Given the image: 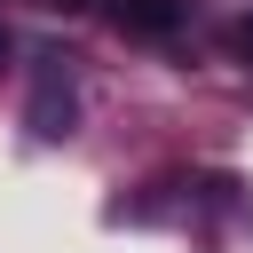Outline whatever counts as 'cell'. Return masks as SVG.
<instances>
[{"label": "cell", "instance_id": "1", "mask_svg": "<svg viewBox=\"0 0 253 253\" xmlns=\"http://www.w3.org/2000/svg\"><path fill=\"white\" fill-rule=\"evenodd\" d=\"M111 24L126 40H174L182 32V0H111Z\"/></svg>", "mask_w": 253, "mask_h": 253}, {"label": "cell", "instance_id": "4", "mask_svg": "<svg viewBox=\"0 0 253 253\" xmlns=\"http://www.w3.org/2000/svg\"><path fill=\"white\" fill-rule=\"evenodd\" d=\"M0 63H8V32H0Z\"/></svg>", "mask_w": 253, "mask_h": 253}, {"label": "cell", "instance_id": "3", "mask_svg": "<svg viewBox=\"0 0 253 253\" xmlns=\"http://www.w3.org/2000/svg\"><path fill=\"white\" fill-rule=\"evenodd\" d=\"M237 47H245V55H253V24H237Z\"/></svg>", "mask_w": 253, "mask_h": 253}, {"label": "cell", "instance_id": "2", "mask_svg": "<svg viewBox=\"0 0 253 253\" xmlns=\"http://www.w3.org/2000/svg\"><path fill=\"white\" fill-rule=\"evenodd\" d=\"M71 119H79V111H71V87L40 79V95H32V134H40V142H63V134H71Z\"/></svg>", "mask_w": 253, "mask_h": 253}]
</instances>
